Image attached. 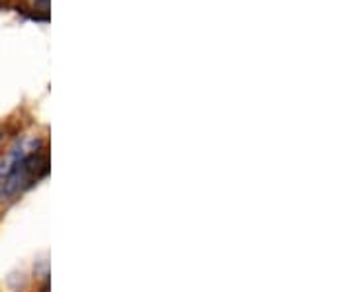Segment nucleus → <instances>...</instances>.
Listing matches in <instances>:
<instances>
[{
  "instance_id": "obj_1",
  "label": "nucleus",
  "mask_w": 353,
  "mask_h": 292,
  "mask_svg": "<svg viewBox=\"0 0 353 292\" xmlns=\"http://www.w3.org/2000/svg\"><path fill=\"white\" fill-rule=\"evenodd\" d=\"M50 171L48 145L39 138L20 141L0 165V202H14Z\"/></svg>"
},
{
  "instance_id": "obj_2",
  "label": "nucleus",
  "mask_w": 353,
  "mask_h": 292,
  "mask_svg": "<svg viewBox=\"0 0 353 292\" xmlns=\"http://www.w3.org/2000/svg\"><path fill=\"white\" fill-rule=\"evenodd\" d=\"M18 12L32 20H48L50 18V0H22L18 4Z\"/></svg>"
},
{
  "instance_id": "obj_3",
  "label": "nucleus",
  "mask_w": 353,
  "mask_h": 292,
  "mask_svg": "<svg viewBox=\"0 0 353 292\" xmlns=\"http://www.w3.org/2000/svg\"><path fill=\"white\" fill-rule=\"evenodd\" d=\"M4 140H6V132L0 127V147H2V143H4Z\"/></svg>"
}]
</instances>
